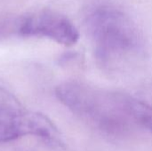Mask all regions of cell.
I'll list each match as a JSON object with an SVG mask.
<instances>
[{
    "label": "cell",
    "instance_id": "obj_1",
    "mask_svg": "<svg viewBox=\"0 0 152 151\" xmlns=\"http://www.w3.org/2000/svg\"><path fill=\"white\" fill-rule=\"evenodd\" d=\"M55 94L73 113L109 133H122L132 123L126 112L125 95L104 93L76 82L58 85Z\"/></svg>",
    "mask_w": 152,
    "mask_h": 151
},
{
    "label": "cell",
    "instance_id": "obj_2",
    "mask_svg": "<svg viewBox=\"0 0 152 151\" xmlns=\"http://www.w3.org/2000/svg\"><path fill=\"white\" fill-rule=\"evenodd\" d=\"M86 26L97 57L104 63L125 57L139 46L140 36L135 25L115 6L100 4L93 7L87 13Z\"/></svg>",
    "mask_w": 152,
    "mask_h": 151
},
{
    "label": "cell",
    "instance_id": "obj_3",
    "mask_svg": "<svg viewBox=\"0 0 152 151\" xmlns=\"http://www.w3.org/2000/svg\"><path fill=\"white\" fill-rule=\"evenodd\" d=\"M28 135L53 148L63 146L60 131L46 116L28 110L11 92L0 86V143Z\"/></svg>",
    "mask_w": 152,
    "mask_h": 151
},
{
    "label": "cell",
    "instance_id": "obj_4",
    "mask_svg": "<svg viewBox=\"0 0 152 151\" xmlns=\"http://www.w3.org/2000/svg\"><path fill=\"white\" fill-rule=\"evenodd\" d=\"M17 34L46 37L66 46L75 44L79 39L75 25L66 16L53 11L39 12L18 20Z\"/></svg>",
    "mask_w": 152,
    "mask_h": 151
},
{
    "label": "cell",
    "instance_id": "obj_5",
    "mask_svg": "<svg viewBox=\"0 0 152 151\" xmlns=\"http://www.w3.org/2000/svg\"><path fill=\"white\" fill-rule=\"evenodd\" d=\"M126 111L133 123L152 133V107L151 105L126 96Z\"/></svg>",
    "mask_w": 152,
    "mask_h": 151
},
{
    "label": "cell",
    "instance_id": "obj_6",
    "mask_svg": "<svg viewBox=\"0 0 152 151\" xmlns=\"http://www.w3.org/2000/svg\"><path fill=\"white\" fill-rule=\"evenodd\" d=\"M13 33L17 34V20L0 22V39L4 38Z\"/></svg>",
    "mask_w": 152,
    "mask_h": 151
}]
</instances>
